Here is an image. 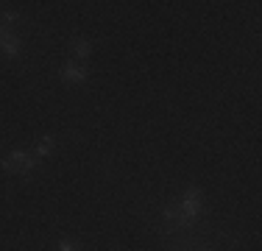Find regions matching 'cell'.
Returning <instances> with one entry per match:
<instances>
[{"label": "cell", "mask_w": 262, "mask_h": 251, "mask_svg": "<svg viewBox=\"0 0 262 251\" xmlns=\"http://www.w3.org/2000/svg\"><path fill=\"white\" fill-rule=\"evenodd\" d=\"M201 204H204V196L201 190H195V187H190V190L182 196V204H179V212L187 218V221H195L198 215H201Z\"/></svg>", "instance_id": "7a4b0ae2"}, {"label": "cell", "mask_w": 262, "mask_h": 251, "mask_svg": "<svg viewBox=\"0 0 262 251\" xmlns=\"http://www.w3.org/2000/svg\"><path fill=\"white\" fill-rule=\"evenodd\" d=\"M36 165V156L31 151H14L3 159V171L6 173H28Z\"/></svg>", "instance_id": "6da1fadb"}, {"label": "cell", "mask_w": 262, "mask_h": 251, "mask_svg": "<svg viewBox=\"0 0 262 251\" xmlns=\"http://www.w3.org/2000/svg\"><path fill=\"white\" fill-rule=\"evenodd\" d=\"M0 50H3L6 56H17L20 53V36L11 34L9 28H3L0 31Z\"/></svg>", "instance_id": "3957f363"}, {"label": "cell", "mask_w": 262, "mask_h": 251, "mask_svg": "<svg viewBox=\"0 0 262 251\" xmlns=\"http://www.w3.org/2000/svg\"><path fill=\"white\" fill-rule=\"evenodd\" d=\"M59 251H81V246H78V243H70V240H61Z\"/></svg>", "instance_id": "52a82bcc"}, {"label": "cell", "mask_w": 262, "mask_h": 251, "mask_svg": "<svg viewBox=\"0 0 262 251\" xmlns=\"http://www.w3.org/2000/svg\"><path fill=\"white\" fill-rule=\"evenodd\" d=\"M51 151H53V137H45V140H42L39 145L31 151V154H34L36 159H39V156H51Z\"/></svg>", "instance_id": "5b68a950"}, {"label": "cell", "mask_w": 262, "mask_h": 251, "mask_svg": "<svg viewBox=\"0 0 262 251\" xmlns=\"http://www.w3.org/2000/svg\"><path fill=\"white\" fill-rule=\"evenodd\" d=\"M86 78V70L81 65H64L61 67V81L64 84H81Z\"/></svg>", "instance_id": "277c9868"}, {"label": "cell", "mask_w": 262, "mask_h": 251, "mask_svg": "<svg viewBox=\"0 0 262 251\" xmlns=\"http://www.w3.org/2000/svg\"><path fill=\"white\" fill-rule=\"evenodd\" d=\"M73 50H76V56L86 59V56L92 53V42H86V39H76V42H73Z\"/></svg>", "instance_id": "8992f818"}]
</instances>
